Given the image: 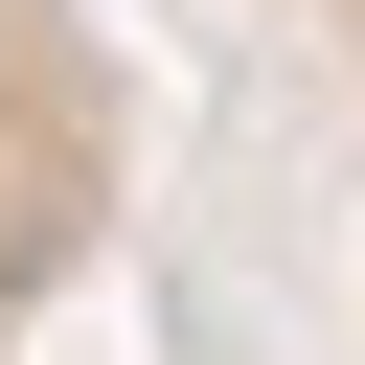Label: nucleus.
<instances>
[{
  "mask_svg": "<svg viewBox=\"0 0 365 365\" xmlns=\"http://www.w3.org/2000/svg\"><path fill=\"white\" fill-rule=\"evenodd\" d=\"M274 23H297V68H319V91L365 114V0H274Z\"/></svg>",
  "mask_w": 365,
  "mask_h": 365,
  "instance_id": "nucleus-2",
  "label": "nucleus"
},
{
  "mask_svg": "<svg viewBox=\"0 0 365 365\" xmlns=\"http://www.w3.org/2000/svg\"><path fill=\"white\" fill-rule=\"evenodd\" d=\"M137 205V68L91 0H0V365L68 342V297L114 274Z\"/></svg>",
  "mask_w": 365,
  "mask_h": 365,
  "instance_id": "nucleus-1",
  "label": "nucleus"
}]
</instances>
